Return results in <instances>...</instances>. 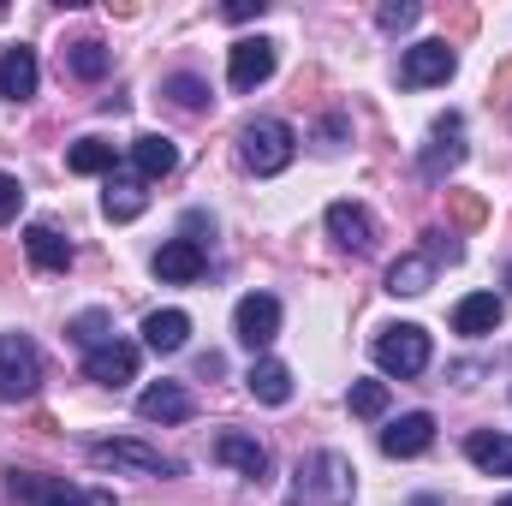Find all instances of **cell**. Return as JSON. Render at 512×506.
I'll list each match as a JSON object with an SVG mask.
<instances>
[{
	"label": "cell",
	"mask_w": 512,
	"mask_h": 506,
	"mask_svg": "<svg viewBox=\"0 0 512 506\" xmlns=\"http://www.w3.org/2000/svg\"><path fill=\"white\" fill-rule=\"evenodd\" d=\"M352 495H358V471H352V459L334 453V447H322V453L298 459L286 506H352Z\"/></svg>",
	"instance_id": "cell-1"
},
{
	"label": "cell",
	"mask_w": 512,
	"mask_h": 506,
	"mask_svg": "<svg viewBox=\"0 0 512 506\" xmlns=\"http://www.w3.org/2000/svg\"><path fill=\"white\" fill-rule=\"evenodd\" d=\"M292 155H298V131L286 126V120H251V126L239 131V161L251 167L256 179L286 173Z\"/></svg>",
	"instance_id": "cell-2"
},
{
	"label": "cell",
	"mask_w": 512,
	"mask_h": 506,
	"mask_svg": "<svg viewBox=\"0 0 512 506\" xmlns=\"http://www.w3.org/2000/svg\"><path fill=\"white\" fill-rule=\"evenodd\" d=\"M84 453H90V465H102V471H137V477H179V459H167L161 447H149V441H137V435L90 441Z\"/></svg>",
	"instance_id": "cell-3"
},
{
	"label": "cell",
	"mask_w": 512,
	"mask_h": 506,
	"mask_svg": "<svg viewBox=\"0 0 512 506\" xmlns=\"http://www.w3.org/2000/svg\"><path fill=\"white\" fill-rule=\"evenodd\" d=\"M36 387H42V352L24 334H0V399L18 405L36 399Z\"/></svg>",
	"instance_id": "cell-4"
},
{
	"label": "cell",
	"mask_w": 512,
	"mask_h": 506,
	"mask_svg": "<svg viewBox=\"0 0 512 506\" xmlns=\"http://www.w3.org/2000/svg\"><path fill=\"white\" fill-rule=\"evenodd\" d=\"M429 352H435V346H429V334H423L417 322H399V328H382V334H376V364L399 381L423 376V370H429Z\"/></svg>",
	"instance_id": "cell-5"
},
{
	"label": "cell",
	"mask_w": 512,
	"mask_h": 506,
	"mask_svg": "<svg viewBox=\"0 0 512 506\" xmlns=\"http://www.w3.org/2000/svg\"><path fill=\"white\" fill-rule=\"evenodd\" d=\"M233 340L245 352H268L280 340V298L274 292H245L239 310H233Z\"/></svg>",
	"instance_id": "cell-6"
},
{
	"label": "cell",
	"mask_w": 512,
	"mask_h": 506,
	"mask_svg": "<svg viewBox=\"0 0 512 506\" xmlns=\"http://www.w3.org/2000/svg\"><path fill=\"white\" fill-rule=\"evenodd\" d=\"M453 72H459V54H453V42H441V36H429V42L405 48V60H399V84H405V90L447 84Z\"/></svg>",
	"instance_id": "cell-7"
},
{
	"label": "cell",
	"mask_w": 512,
	"mask_h": 506,
	"mask_svg": "<svg viewBox=\"0 0 512 506\" xmlns=\"http://www.w3.org/2000/svg\"><path fill=\"white\" fill-rule=\"evenodd\" d=\"M274 60H280V54H274L268 36H245V42H233V48H227V84H233L239 96H251L256 84L274 78Z\"/></svg>",
	"instance_id": "cell-8"
},
{
	"label": "cell",
	"mask_w": 512,
	"mask_h": 506,
	"mask_svg": "<svg viewBox=\"0 0 512 506\" xmlns=\"http://www.w3.org/2000/svg\"><path fill=\"white\" fill-rule=\"evenodd\" d=\"M429 447H435V417H429V411H405L399 423L382 429L387 459H417V453H429Z\"/></svg>",
	"instance_id": "cell-9"
},
{
	"label": "cell",
	"mask_w": 512,
	"mask_h": 506,
	"mask_svg": "<svg viewBox=\"0 0 512 506\" xmlns=\"http://www.w3.org/2000/svg\"><path fill=\"white\" fill-rule=\"evenodd\" d=\"M459 114H441L435 120V137H429V149L417 155V167H423V179H447L459 161H465V143H459Z\"/></svg>",
	"instance_id": "cell-10"
},
{
	"label": "cell",
	"mask_w": 512,
	"mask_h": 506,
	"mask_svg": "<svg viewBox=\"0 0 512 506\" xmlns=\"http://www.w3.org/2000/svg\"><path fill=\"white\" fill-rule=\"evenodd\" d=\"M36 78H42L36 48H24V42L0 48V102H30L36 96Z\"/></svg>",
	"instance_id": "cell-11"
},
{
	"label": "cell",
	"mask_w": 512,
	"mask_h": 506,
	"mask_svg": "<svg viewBox=\"0 0 512 506\" xmlns=\"http://www.w3.org/2000/svg\"><path fill=\"white\" fill-rule=\"evenodd\" d=\"M215 459H221V465H233V471H239V477H251V483L268 477V447H262L256 435H245V429H221V435H215Z\"/></svg>",
	"instance_id": "cell-12"
},
{
	"label": "cell",
	"mask_w": 512,
	"mask_h": 506,
	"mask_svg": "<svg viewBox=\"0 0 512 506\" xmlns=\"http://www.w3.org/2000/svg\"><path fill=\"white\" fill-rule=\"evenodd\" d=\"M84 376L96 381V387H126V381H137V346L131 340H108L102 352L84 358Z\"/></svg>",
	"instance_id": "cell-13"
},
{
	"label": "cell",
	"mask_w": 512,
	"mask_h": 506,
	"mask_svg": "<svg viewBox=\"0 0 512 506\" xmlns=\"http://www.w3.org/2000/svg\"><path fill=\"white\" fill-rule=\"evenodd\" d=\"M501 316H507V304H501L495 292H471V298H459V304H453V334L483 340V334H495V328H501Z\"/></svg>",
	"instance_id": "cell-14"
},
{
	"label": "cell",
	"mask_w": 512,
	"mask_h": 506,
	"mask_svg": "<svg viewBox=\"0 0 512 506\" xmlns=\"http://www.w3.org/2000/svg\"><path fill=\"white\" fill-rule=\"evenodd\" d=\"M203 268H209V256H203L197 239H167V245L155 251V274H161V280H173V286L203 280Z\"/></svg>",
	"instance_id": "cell-15"
},
{
	"label": "cell",
	"mask_w": 512,
	"mask_h": 506,
	"mask_svg": "<svg viewBox=\"0 0 512 506\" xmlns=\"http://www.w3.org/2000/svg\"><path fill=\"white\" fill-rule=\"evenodd\" d=\"M137 417L143 423H185L191 417V393L179 381H155V387L137 393Z\"/></svg>",
	"instance_id": "cell-16"
},
{
	"label": "cell",
	"mask_w": 512,
	"mask_h": 506,
	"mask_svg": "<svg viewBox=\"0 0 512 506\" xmlns=\"http://www.w3.org/2000/svg\"><path fill=\"white\" fill-rule=\"evenodd\" d=\"M465 459L483 477H512V435H501V429H471L465 435Z\"/></svg>",
	"instance_id": "cell-17"
},
{
	"label": "cell",
	"mask_w": 512,
	"mask_h": 506,
	"mask_svg": "<svg viewBox=\"0 0 512 506\" xmlns=\"http://www.w3.org/2000/svg\"><path fill=\"white\" fill-rule=\"evenodd\" d=\"M328 239H334L340 251L364 256L370 239H376V227H370V215H364L358 203H328Z\"/></svg>",
	"instance_id": "cell-18"
},
{
	"label": "cell",
	"mask_w": 512,
	"mask_h": 506,
	"mask_svg": "<svg viewBox=\"0 0 512 506\" xmlns=\"http://www.w3.org/2000/svg\"><path fill=\"white\" fill-rule=\"evenodd\" d=\"M185 340H191V316L185 310H149L143 316V346L149 352L173 358V352H185Z\"/></svg>",
	"instance_id": "cell-19"
},
{
	"label": "cell",
	"mask_w": 512,
	"mask_h": 506,
	"mask_svg": "<svg viewBox=\"0 0 512 506\" xmlns=\"http://www.w3.org/2000/svg\"><path fill=\"white\" fill-rule=\"evenodd\" d=\"M131 167H137V179L149 185V179H167L173 167H179V149H173V137H161V131H143L137 143H131Z\"/></svg>",
	"instance_id": "cell-20"
},
{
	"label": "cell",
	"mask_w": 512,
	"mask_h": 506,
	"mask_svg": "<svg viewBox=\"0 0 512 506\" xmlns=\"http://www.w3.org/2000/svg\"><path fill=\"white\" fill-rule=\"evenodd\" d=\"M149 209V191L137 173H108V191H102V215L108 221H137Z\"/></svg>",
	"instance_id": "cell-21"
},
{
	"label": "cell",
	"mask_w": 512,
	"mask_h": 506,
	"mask_svg": "<svg viewBox=\"0 0 512 506\" xmlns=\"http://www.w3.org/2000/svg\"><path fill=\"white\" fill-rule=\"evenodd\" d=\"M429 286H435V256L405 251L387 268V292H393V298H417V292H429Z\"/></svg>",
	"instance_id": "cell-22"
},
{
	"label": "cell",
	"mask_w": 512,
	"mask_h": 506,
	"mask_svg": "<svg viewBox=\"0 0 512 506\" xmlns=\"http://www.w3.org/2000/svg\"><path fill=\"white\" fill-rule=\"evenodd\" d=\"M245 387H251V399H262V405H286V399H292V370L274 364V358H256Z\"/></svg>",
	"instance_id": "cell-23"
},
{
	"label": "cell",
	"mask_w": 512,
	"mask_h": 506,
	"mask_svg": "<svg viewBox=\"0 0 512 506\" xmlns=\"http://www.w3.org/2000/svg\"><path fill=\"white\" fill-rule=\"evenodd\" d=\"M24 251H30L36 268H48V274L72 268V239H60L54 227H30V233H24Z\"/></svg>",
	"instance_id": "cell-24"
},
{
	"label": "cell",
	"mask_w": 512,
	"mask_h": 506,
	"mask_svg": "<svg viewBox=\"0 0 512 506\" xmlns=\"http://www.w3.org/2000/svg\"><path fill=\"white\" fill-rule=\"evenodd\" d=\"M108 66H114V54H108L96 36H84V42H72V48H66V72H72V78H84V84L108 78Z\"/></svg>",
	"instance_id": "cell-25"
},
{
	"label": "cell",
	"mask_w": 512,
	"mask_h": 506,
	"mask_svg": "<svg viewBox=\"0 0 512 506\" xmlns=\"http://www.w3.org/2000/svg\"><path fill=\"white\" fill-rule=\"evenodd\" d=\"M66 167H72V173H84V179L114 173V143H102V137H78V143L66 149Z\"/></svg>",
	"instance_id": "cell-26"
},
{
	"label": "cell",
	"mask_w": 512,
	"mask_h": 506,
	"mask_svg": "<svg viewBox=\"0 0 512 506\" xmlns=\"http://www.w3.org/2000/svg\"><path fill=\"white\" fill-rule=\"evenodd\" d=\"M66 334H72V340L84 346V358H90V352H102L108 340H120V334H114V316H108V310H84V316H72V322H66Z\"/></svg>",
	"instance_id": "cell-27"
},
{
	"label": "cell",
	"mask_w": 512,
	"mask_h": 506,
	"mask_svg": "<svg viewBox=\"0 0 512 506\" xmlns=\"http://www.w3.org/2000/svg\"><path fill=\"white\" fill-rule=\"evenodd\" d=\"M42 506H114V495H108V489H78V483L54 477L48 495H42Z\"/></svg>",
	"instance_id": "cell-28"
},
{
	"label": "cell",
	"mask_w": 512,
	"mask_h": 506,
	"mask_svg": "<svg viewBox=\"0 0 512 506\" xmlns=\"http://www.w3.org/2000/svg\"><path fill=\"white\" fill-rule=\"evenodd\" d=\"M167 96H173L185 114H203V108H209V84H203L197 72H173V78H167Z\"/></svg>",
	"instance_id": "cell-29"
},
{
	"label": "cell",
	"mask_w": 512,
	"mask_h": 506,
	"mask_svg": "<svg viewBox=\"0 0 512 506\" xmlns=\"http://www.w3.org/2000/svg\"><path fill=\"white\" fill-rule=\"evenodd\" d=\"M346 405H352V417H382L387 411V381H352Z\"/></svg>",
	"instance_id": "cell-30"
},
{
	"label": "cell",
	"mask_w": 512,
	"mask_h": 506,
	"mask_svg": "<svg viewBox=\"0 0 512 506\" xmlns=\"http://www.w3.org/2000/svg\"><path fill=\"white\" fill-rule=\"evenodd\" d=\"M417 12H423L417 0H387L382 12H376V24H382V30H411V24H417Z\"/></svg>",
	"instance_id": "cell-31"
},
{
	"label": "cell",
	"mask_w": 512,
	"mask_h": 506,
	"mask_svg": "<svg viewBox=\"0 0 512 506\" xmlns=\"http://www.w3.org/2000/svg\"><path fill=\"white\" fill-rule=\"evenodd\" d=\"M18 209H24V185H18L12 173H0V227L18 221Z\"/></svg>",
	"instance_id": "cell-32"
},
{
	"label": "cell",
	"mask_w": 512,
	"mask_h": 506,
	"mask_svg": "<svg viewBox=\"0 0 512 506\" xmlns=\"http://www.w3.org/2000/svg\"><path fill=\"white\" fill-rule=\"evenodd\" d=\"M346 120H340V114H328V120H322V131H316V137H322V149H328V155H334V149H340V143H346Z\"/></svg>",
	"instance_id": "cell-33"
},
{
	"label": "cell",
	"mask_w": 512,
	"mask_h": 506,
	"mask_svg": "<svg viewBox=\"0 0 512 506\" xmlns=\"http://www.w3.org/2000/svg\"><path fill=\"white\" fill-rule=\"evenodd\" d=\"M268 12V0H227V18L233 24H245V18H262Z\"/></svg>",
	"instance_id": "cell-34"
},
{
	"label": "cell",
	"mask_w": 512,
	"mask_h": 506,
	"mask_svg": "<svg viewBox=\"0 0 512 506\" xmlns=\"http://www.w3.org/2000/svg\"><path fill=\"white\" fill-rule=\"evenodd\" d=\"M453 215L471 227V221H483V203H477V197H459V203H453Z\"/></svg>",
	"instance_id": "cell-35"
},
{
	"label": "cell",
	"mask_w": 512,
	"mask_h": 506,
	"mask_svg": "<svg viewBox=\"0 0 512 506\" xmlns=\"http://www.w3.org/2000/svg\"><path fill=\"white\" fill-rule=\"evenodd\" d=\"M495 506H512V495H501V501H495Z\"/></svg>",
	"instance_id": "cell-36"
},
{
	"label": "cell",
	"mask_w": 512,
	"mask_h": 506,
	"mask_svg": "<svg viewBox=\"0 0 512 506\" xmlns=\"http://www.w3.org/2000/svg\"><path fill=\"white\" fill-rule=\"evenodd\" d=\"M411 506H435V501H411Z\"/></svg>",
	"instance_id": "cell-37"
},
{
	"label": "cell",
	"mask_w": 512,
	"mask_h": 506,
	"mask_svg": "<svg viewBox=\"0 0 512 506\" xmlns=\"http://www.w3.org/2000/svg\"><path fill=\"white\" fill-rule=\"evenodd\" d=\"M507 286H512V262H507Z\"/></svg>",
	"instance_id": "cell-38"
}]
</instances>
